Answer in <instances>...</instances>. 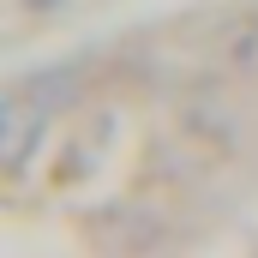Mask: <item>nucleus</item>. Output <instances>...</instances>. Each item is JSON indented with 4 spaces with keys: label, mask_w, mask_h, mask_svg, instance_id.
Masks as SVG:
<instances>
[{
    "label": "nucleus",
    "mask_w": 258,
    "mask_h": 258,
    "mask_svg": "<svg viewBox=\"0 0 258 258\" xmlns=\"http://www.w3.org/2000/svg\"><path fill=\"white\" fill-rule=\"evenodd\" d=\"M42 114H48V102H36L30 84H18V90L0 96V162H6V168H18V162L30 156V144H36V132H42Z\"/></svg>",
    "instance_id": "1"
},
{
    "label": "nucleus",
    "mask_w": 258,
    "mask_h": 258,
    "mask_svg": "<svg viewBox=\"0 0 258 258\" xmlns=\"http://www.w3.org/2000/svg\"><path fill=\"white\" fill-rule=\"evenodd\" d=\"M24 6H30V12H42V6H54V0H24Z\"/></svg>",
    "instance_id": "2"
}]
</instances>
